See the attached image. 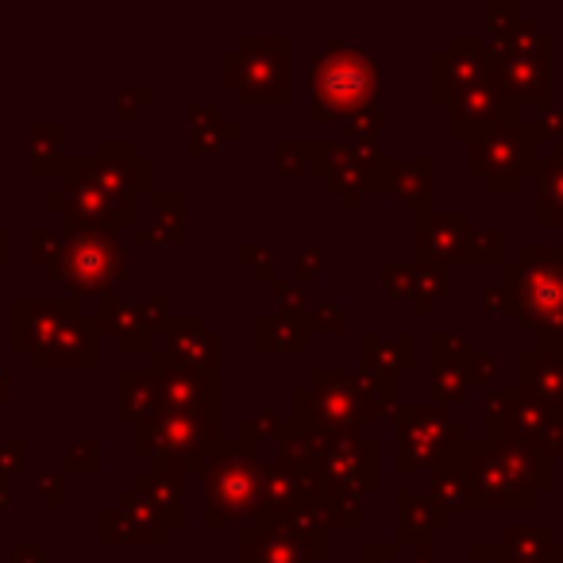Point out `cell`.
<instances>
[{
    "instance_id": "1",
    "label": "cell",
    "mask_w": 563,
    "mask_h": 563,
    "mask_svg": "<svg viewBox=\"0 0 563 563\" xmlns=\"http://www.w3.org/2000/svg\"><path fill=\"white\" fill-rule=\"evenodd\" d=\"M517 298L532 321H563V255H537V266H525L517 278Z\"/></svg>"
},
{
    "instance_id": "2",
    "label": "cell",
    "mask_w": 563,
    "mask_h": 563,
    "mask_svg": "<svg viewBox=\"0 0 563 563\" xmlns=\"http://www.w3.org/2000/svg\"><path fill=\"white\" fill-rule=\"evenodd\" d=\"M371 66L360 55H336V58H321L317 66V97L332 101L336 109H352L363 104V97H371Z\"/></svg>"
},
{
    "instance_id": "3",
    "label": "cell",
    "mask_w": 563,
    "mask_h": 563,
    "mask_svg": "<svg viewBox=\"0 0 563 563\" xmlns=\"http://www.w3.org/2000/svg\"><path fill=\"white\" fill-rule=\"evenodd\" d=\"M117 266V251L101 235H78L66 251V282L74 286H104L109 271Z\"/></svg>"
}]
</instances>
